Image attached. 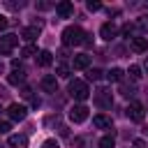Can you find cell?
I'll list each match as a JSON object with an SVG mask.
<instances>
[{"instance_id": "cell-1", "label": "cell", "mask_w": 148, "mask_h": 148, "mask_svg": "<svg viewBox=\"0 0 148 148\" xmlns=\"http://www.w3.org/2000/svg\"><path fill=\"white\" fill-rule=\"evenodd\" d=\"M83 37H86V30L81 25H67L62 30V35H60V39H62L65 46H81Z\"/></svg>"}, {"instance_id": "cell-2", "label": "cell", "mask_w": 148, "mask_h": 148, "mask_svg": "<svg viewBox=\"0 0 148 148\" xmlns=\"http://www.w3.org/2000/svg\"><path fill=\"white\" fill-rule=\"evenodd\" d=\"M69 95H72L74 99H79V102H83V99H88V97H90V90H88V83H86V81H79V79H74V81H69Z\"/></svg>"}, {"instance_id": "cell-3", "label": "cell", "mask_w": 148, "mask_h": 148, "mask_svg": "<svg viewBox=\"0 0 148 148\" xmlns=\"http://www.w3.org/2000/svg\"><path fill=\"white\" fill-rule=\"evenodd\" d=\"M95 104H97L99 109H109V106L113 104V95H111V90L99 88V90L95 92Z\"/></svg>"}, {"instance_id": "cell-4", "label": "cell", "mask_w": 148, "mask_h": 148, "mask_svg": "<svg viewBox=\"0 0 148 148\" xmlns=\"http://www.w3.org/2000/svg\"><path fill=\"white\" fill-rule=\"evenodd\" d=\"M16 44H18V37H16V35H5V37H0V56H9Z\"/></svg>"}, {"instance_id": "cell-5", "label": "cell", "mask_w": 148, "mask_h": 148, "mask_svg": "<svg viewBox=\"0 0 148 148\" xmlns=\"http://www.w3.org/2000/svg\"><path fill=\"white\" fill-rule=\"evenodd\" d=\"M86 118H88V106L86 104H74L69 109V120L72 123H83Z\"/></svg>"}, {"instance_id": "cell-6", "label": "cell", "mask_w": 148, "mask_h": 148, "mask_svg": "<svg viewBox=\"0 0 148 148\" xmlns=\"http://www.w3.org/2000/svg\"><path fill=\"white\" fill-rule=\"evenodd\" d=\"M127 118H130L132 123H141V120H143V104H141V102H132V104L127 106Z\"/></svg>"}, {"instance_id": "cell-7", "label": "cell", "mask_w": 148, "mask_h": 148, "mask_svg": "<svg viewBox=\"0 0 148 148\" xmlns=\"http://www.w3.org/2000/svg\"><path fill=\"white\" fill-rule=\"evenodd\" d=\"M7 113H9V118H12V120H25V116H28V109H25L23 104H9Z\"/></svg>"}, {"instance_id": "cell-8", "label": "cell", "mask_w": 148, "mask_h": 148, "mask_svg": "<svg viewBox=\"0 0 148 148\" xmlns=\"http://www.w3.org/2000/svg\"><path fill=\"white\" fill-rule=\"evenodd\" d=\"M56 14H58L60 18H69V16L74 14V5H72L69 0H62V2L56 5Z\"/></svg>"}, {"instance_id": "cell-9", "label": "cell", "mask_w": 148, "mask_h": 148, "mask_svg": "<svg viewBox=\"0 0 148 148\" xmlns=\"http://www.w3.org/2000/svg\"><path fill=\"white\" fill-rule=\"evenodd\" d=\"M99 35H102V39H106V42H111L116 35H118V28H116V23H104L102 28H99Z\"/></svg>"}, {"instance_id": "cell-10", "label": "cell", "mask_w": 148, "mask_h": 148, "mask_svg": "<svg viewBox=\"0 0 148 148\" xmlns=\"http://www.w3.org/2000/svg\"><path fill=\"white\" fill-rule=\"evenodd\" d=\"M92 125H95L97 130H111V127H113V120H111L109 116H104V113H97V116L92 118Z\"/></svg>"}, {"instance_id": "cell-11", "label": "cell", "mask_w": 148, "mask_h": 148, "mask_svg": "<svg viewBox=\"0 0 148 148\" xmlns=\"http://www.w3.org/2000/svg\"><path fill=\"white\" fill-rule=\"evenodd\" d=\"M42 88H44L46 92H56V90H58V79H56V74L42 76Z\"/></svg>"}, {"instance_id": "cell-12", "label": "cell", "mask_w": 148, "mask_h": 148, "mask_svg": "<svg viewBox=\"0 0 148 148\" xmlns=\"http://www.w3.org/2000/svg\"><path fill=\"white\" fill-rule=\"evenodd\" d=\"M9 148H28V136L25 134H12L7 141Z\"/></svg>"}, {"instance_id": "cell-13", "label": "cell", "mask_w": 148, "mask_h": 148, "mask_svg": "<svg viewBox=\"0 0 148 148\" xmlns=\"http://www.w3.org/2000/svg\"><path fill=\"white\" fill-rule=\"evenodd\" d=\"M132 51L146 53V51H148V39H146V37H132Z\"/></svg>"}, {"instance_id": "cell-14", "label": "cell", "mask_w": 148, "mask_h": 148, "mask_svg": "<svg viewBox=\"0 0 148 148\" xmlns=\"http://www.w3.org/2000/svg\"><path fill=\"white\" fill-rule=\"evenodd\" d=\"M7 81H9L12 86H21V83L25 81V72H23V69H12L9 76H7Z\"/></svg>"}, {"instance_id": "cell-15", "label": "cell", "mask_w": 148, "mask_h": 148, "mask_svg": "<svg viewBox=\"0 0 148 148\" xmlns=\"http://www.w3.org/2000/svg\"><path fill=\"white\" fill-rule=\"evenodd\" d=\"M21 37H23L25 42H32V39H37V37H39V25H30V28H23Z\"/></svg>"}, {"instance_id": "cell-16", "label": "cell", "mask_w": 148, "mask_h": 148, "mask_svg": "<svg viewBox=\"0 0 148 148\" xmlns=\"http://www.w3.org/2000/svg\"><path fill=\"white\" fill-rule=\"evenodd\" d=\"M88 65H90V56H88V53L74 56V69H86Z\"/></svg>"}, {"instance_id": "cell-17", "label": "cell", "mask_w": 148, "mask_h": 148, "mask_svg": "<svg viewBox=\"0 0 148 148\" xmlns=\"http://www.w3.org/2000/svg\"><path fill=\"white\" fill-rule=\"evenodd\" d=\"M123 74H125V72H123L120 67H111V69L106 72V79H109L111 83H120V81H123Z\"/></svg>"}, {"instance_id": "cell-18", "label": "cell", "mask_w": 148, "mask_h": 148, "mask_svg": "<svg viewBox=\"0 0 148 148\" xmlns=\"http://www.w3.org/2000/svg\"><path fill=\"white\" fill-rule=\"evenodd\" d=\"M37 62H39L42 67H49V65L53 62V56H51V51H39V53H37Z\"/></svg>"}, {"instance_id": "cell-19", "label": "cell", "mask_w": 148, "mask_h": 148, "mask_svg": "<svg viewBox=\"0 0 148 148\" xmlns=\"http://www.w3.org/2000/svg\"><path fill=\"white\" fill-rule=\"evenodd\" d=\"M113 146H116V139L111 134H106V136L99 139V148H113Z\"/></svg>"}, {"instance_id": "cell-20", "label": "cell", "mask_w": 148, "mask_h": 148, "mask_svg": "<svg viewBox=\"0 0 148 148\" xmlns=\"http://www.w3.org/2000/svg\"><path fill=\"white\" fill-rule=\"evenodd\" d=\"M37 53H39V51H37V49H35L32 44L23 46V51H21V56H23V58H30V56H37Z\"/></svg>"}, {"instance_id": "cell-21", "label": "cell", "mask_w": 148, "mask_h": 148, "mask_svg": "<svg viewBox=\"0 0 148 148\" xmlns=\"http://www.w3.org/2000/svg\"><path fill=\"white\" fill-rule=\"evenodd\" d=\"M127 74H130V79H134V81H139V79H141V67H139V65H132Z\"/></svg>"}, {"instance_id": "cell-22", "label": "cell", "mask_w": 148, "mask_h": 148, "mask_svg": "<svg viewBox=\"0 0 148 148\" xmlns=\"http://www.w3.org/2000/svg\"><path fill=\"white\" fill-rule=\"evenodd\" d=\"M56 72H58V76H60V79H67V76H69V65H58V69H56Z\"/></svg>"}, {"instance_id": "cell-23", "label": "cell", "mask_w": 148, "mask_h": 148, "mask_svg": "<svg viewBox=\"0 0 148 148\" xmlns=\"http://www.w3.org/2000/svg\"><path fill=\"white\" fill-rule=\"evenodd\" d=\"M102 79V69H88V81H99Z\"/></svg>"}, {"instance_id": "cell-24", "label": "cell", "mask_w": 148, "mask_h": 148, "mask_svg": "<svg viewBox=\"0 0 148 148\" xmlns=\"http://www.w3.org/2000/svg\"><path fill=\"white\" fill-rule=\"evenodd\" d=\"M136 25L143 30V32H148V16H139V21H136Z\"/></svg>"}, {"instance_id": "cell-25", "label": "cell", "mask_w": 148, "mask_h": 148, "mask_svg": "<svg viewBox=\"0 0 148 148\" xmlns=\"http://www.w3.org/2000/svg\"><path fill=\"white\" fill-rule=\"evenodd\" d=\"M86 7H88V12H97V9H102V5H99L97 0H88Z\"/></svg>"}, {"instance_id": "cell-26", "label": "cell", "mask_w": 148, "mask_h": 148, "mask_svg": "<svg viewBox=\"0 0 148 148\" xmlns=\"http://www.w3.org/2000/svg\"><path fill=\"white\" fill-rule=\"evenodd\" d=\"M42 148H60V146H58V141H56V139H46V141L42 143Z\"/></svg>"}, {"instance_id": "cell-27", "label": "cell", "mask_w": 148, "mask_h": 148, "mask_svg": "<svg viewBox=\"0 0 148 148\" xmlns=\"http://www.w3.org/2000/svg\"><path fill=\"white\" fill-rule=\"evenodd\" d=\"M21 97H25V99H32V88H21Z\"/></svg>"}, {"instance_id": "cell-28", "label": "cell", "mask_w": 148, "mask_h": 148, "mask_svg": "<svg viewBox=\"0 0 148 148\" xmlns=\"http://www.w3.org/2000/svg\"><path fill=\"white\" fill-rule=\"evenodd\" d=\"M120 92H123L125 97H132V95H134V88H130V86H123V88H120Z\"/></svg>"}, {"instance_id": "cell-29", "label": "cell", "mask_w": 148, "mask_h": 148, "mask_svg": "<svg viewBox=\"0 0 148 148\" xmlns=\"http://www.w3.org/2000/svg\"><path fill=\"white\" fill-rule=\"evenodd\" d=\"M9 130H12V125H9V123H5V120H0V134H7Z\"/></svg>"}, {"instance_id": "cell-30", "label": "cell", "mask_w": 148, "mask_h": 148, "mask_svg": "<svg viewBox=\"0 0 148 148\" xmlns=\"http://www.w3.org/2000/svg\"><path fill=\"white\" fill-rule=\"evenodd\" d=\"M132 32H134V25L132 23H125L123 25V35H132Z\"/></svg>"}, {"instance_id": "cell-31", "label": "cell", "mask_w": 148, "mask_h": 148, "mask_svg": "<svg viewBox=\"0 0 148 148\" xmlns=\"http://www.w3.org/2000/svg\"><path fill=\"white\" fill-rule=\"evenodd\" d=\"M132 148H146V141H143V139H134Z\"/></svg>"}, {"instance_id": "cell-32", "label": "cell", "mask_w": 148, "mask_h": 148, "mask_svg": "<svg viewBox=\"0 0 148 148\" xmlns=\"http://www.w3.org/2000/svg\"><path fill=\"white\" fill-rule=\"evenodd\" d=\"M9 25V21H7V16H0V30H5Z\"/></svg>"}, {"instance_id": "cell-33", "label": "cell", "mask_w": 148, "mask_h": 148, "mask_svg": "<svg viewBox=\"0 0 148 148\" xmlns=\"http://www.w3.org/2000/svg\"><path fill=\"white\" fill-rule=\"evenodd\" d=\"M51 2H37V9H49Z\"/></svg>"}, {"instance_id": "cell-34", "label": "cell", "mask_w": 148, "mask_h": 148, "mask_svg": "<svg viewBox=\"0 0 148 148\" xmlns=\"http://www.w3.org/2000/svg\"><path fill=\"white\" fill-rule=\"evenodd\" d=\"M143 69L148 72V56H146V62H143Z\"/></svg>"}, {"instance_id": "cell-35", "label": "cell", "mask_w": 148, "mask_h": 148, "mask_svg": "<svg viewBox=\"0 0 148 148\" xmlns=\"http://www.w3.org/2000/svg\"><path fill=\"white\" fill-rule=\"evenodd\" d=\"M146 134H148V127H146Z\"/></svg>"}]
</instances>
